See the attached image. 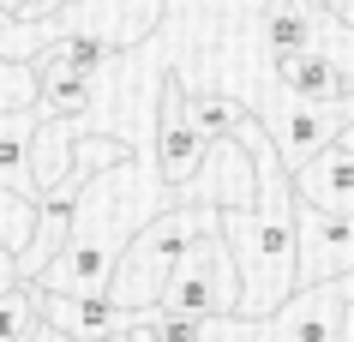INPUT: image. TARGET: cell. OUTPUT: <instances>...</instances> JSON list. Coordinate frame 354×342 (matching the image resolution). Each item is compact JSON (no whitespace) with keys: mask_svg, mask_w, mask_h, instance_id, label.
I'll return each mask as SVG.
<instances>
[{"mask_svg":"<svg viewBox=\"0 0 354 342\" xmlns=\"http://www.w3.org/2000/svg\"><path fill=\"white\" fill-rule=\"evenodd\" d=\"M295 6H306V12H336V19L354 24V0H295Z\"/></svg>","mask_w":354,"mask_h":342,"instance_id":"obj_21","label":"cell"},{"mask_svg":"<svg viewBox=\"0 0 354 342\" xmlns=\"http://www.w3.org/2000/svg\"><path fill=\"white\" fill-rule=\"evenodd\" d=\"M73 120H37V138H30V187L55 192L60 180H66V169H73Z\"/></svg>","mask_w":354,"mask_h":342,"instance_id":"obj_13","label":"cell"},{"mask_svg":"<svg viewBox=\"0 0 354 342\" xmlns=\"http://www.w3.org/2000/svg\"><path fill=\"white\" fill-rule=\"evenodd\" d=\"M73 12H84V30H96L114 55H127L138 42H150V30L168 12V0H78Z\"/></svg>","mask_w":354,"mask_h":342,"instance_id":"obj_10","label":"cell"},{"mask_svg":"<svg viewBox=\"0 0 354 342\" xmlns=\"http://www.w3.org/2000/svg\"><path fill=\"white\" fill-rule=\"evenodd\" d=\"M198 12H210V19H228V12H241V0H192Z\"/></svg>","mask_w":354,"mask_h":342,"instance_id":"obj_23","label":"cell"},{"mask_svg":"<svg viewBox=\"0 0 354 342\" xmlns=\"http://www.w3.org/2000/svg\"><path fill=\"white\" fill-rule=\"evenodd\" d=\"M354 276V210H318L295 198V288Z\"/></svg>","mask_w":354,"mask_h":342,"instance_id":"obj_4","label":"cell"},{"mask_svg":"<svg viewBox=\"0 0 354 342\" xmlns=\"http://www.w3.org/2000/svg\"><path fill=\"white\" fill-rule=\"evenodd\" d=\"M19 102H37V73L30 60L0 55V108H19Z\"/></svg>","mask_w":354,"mask_h":342,"instance_id":"obj_18","label":"cell"},{"mask_svg":"<svg viewBox=\"0 0 354 342\" xmlns=\"http://www.w3.org/2000/svg\"><path fill=\"white\" fill-rule=\"evenodd\" d=\"M210 216H216V205H198V198H174V205H162V210H156V216H150V222L127 240V247L114 252L109 301L127 306V312L156 306V294H162V283H168V270H174V258H180V247H187Z\"/></svg>","mask_w":354,"mask_h":342,"instance_id":"obj_1","label":"cell"},{"mask_svg":"<svg viewBox=\"0 0 354 342\" xmlns=\"http://www.w3.org/2000/svg\"><path fill=\"white\" fill-rule=\"evenodd\" d=\"M84 342H132V324H114V330H96V336H84Z\"/></svg>","mask_w":354,"mask_h":342,"instance_id":"obj_24","label":"cell"},{"mask_svg":"<svg viewBox=\"0 0 354 342\" xmlns=\"http://www.w3.org/2000/svg\"><path fill=\"white\" fill-rule=\"evenodd\" d=\"M73 6H78V0H24L19 19H66Z\"/></svg>","mask_w":354,"mask_h":342,"instance_id":"obj_20","label":"cell"},{"mask_svg":"<svg viewBox=\"0 0 354 342\" xmlns=\"http://www.w3.org/2000/svg\"><path fill=\"white\" fill-rule=\"evenodd\" d=\"M30 228H37V192H12V187H0V247L19 258L24 240H30Z\"/></svg>","mask_w":354,"mask_h":342,"instance_id":"obj_17","label":"cell"},{"mask_svg":"<svg viewBox=\"0 0 354 342\" xmlns=\"http://www.w3.org/2000/svg\"><path fill=\"white\" fill-rule=\"evenodd\" d=\"M0 6H6V12H19V6H24V0H0Z\"/></svg>","mask_w":354,"mask_h":342,"instance_id":"obj_26","label":"cell"},{"mask_svg":"<svg viewBox=\"0 0 354 342\" xmlns=\"http://www.w3.org/2000/svg\"><path fill=\"white\" fill-rule=\"evenodd\" d=\"M313 19L318 12H306L295 0H259V37H264V48H270V60L306 48V42H313Z\"/></svg>","mask_w":354,"mask_h":342,"instance_id":"obj_14","label":"cell"},{"mask_svg":"<svg viewBox=\"0 0 354 342\" xmlns=\"http://www.w3.org/2000/svg\"><path fill=\"white\" fill-rule=\"evenodd\" d=\"M12 342H24V336H12Z\"/></svg>","mask_w":354,"mask_h":342,"instance_id":"obj_27","label":"cell"},{"mask_svg":"<svg viewBox=\"0 0 354 342\" xmlns=\"http://www.w3.org/2000/svg\"><path fill=\"white\" fill-rule=\"evenodd\" d=\"M30 73H37V114L42 120H78L91 108L96 78L73 73V66H30Z\"/></svg>","mask_w":354,"mask_h":342,"instance_id":"obj_12","label":"cell"},{"mask_svg":"<svg viewBox=\"0 0 354 342\" xmlns=\"http://www.w3.org/2000/svg\"><path fill=\"white\" fill-rule=\"evenodd\" d=\"M37 102L0 108V187L12 192H37L30 187V138H37Z\"/></svg>","mask_w":354,"mask_h":342,"instance_id":"obj_11","label":"cell"},{"mask_svg":"<svg viewBox=\"0 0 354 342\" xmlns=\"http://www.w3.org/2000/svg\"><path fill=\"white\" fill-rule=\"evenodd\" d=\"M205 138L192 133L187 120V84H180V73H162V108H156V180H162L168 192H180L198 174V162H205Z\"/></svg>","mask_w":354,"mask_h":342,"instance_id":"obj_5","label":"cell"},{"mask_svg":"<svg viewBox=\"0 0 354 342\" xmlns=\"http://www.w3.org/2000/svg\"><path fill=\"white\" fill-rule=\"evenodd\" d=\"M277 84L288 96H300V102H336V96L354 91V66L336 60L330 48L306 42V48H295V55H277Z\"/></svg>","mask_w":354,"mask_h":342,"instance_id":"obj_8","label":"cell"},{"mask_svg":"<svg viewBox=\"0 0 354 342\" xmlns=\"http://www.w3.org/2000/svg\"><path fill=\"white\" fill-rule=\"evenodd\" d=\"M252 192H259V169H252L246 138L234 133V138H216L205 151L198 174L180 187V198H198V205H216V210H241V205H252Z\"/></svg>","mask_w":354,"mask_h":342,"instance_id":"obj_6","label":"cell"},{"mask_svg":"<svg viewBox=\"0 0 354 342\" xmlns=\"http://www.w3.org/2000/svg\"><path fill=\"white\" fill-rule=\"evenodd\" d=\"M348 306H354V276H330V283L295 288L277 312L241 324H246V342H342Z\"/></svg>","mask_w":354,"mask_h":342,"instance_id":"obj_3","label":"cell"},{"mask_svg":"<svg viewBox=\"0 0 354 342\" xmlns=\"http://www.w3.org/2000/svg\"><path fill=\"white\" fill-rule=\"evenodd\" d=\"M24 342H84V336H73L66 324H55V319H48V312H42V319L30 324V330H24Z\"/></svg>","mask_w":354,"mask_h":342,"instance_id":"obj_19","label":"cell"},{"mask_svg":"<svg viewBox=\"0 0 354 342\" xmlns=\"http://www.w3.org/2000/svg\"><path fill=\"white\" fill-rule=\"evenodd\" d=\"M336 138H342V144L354 151V91L342 96V126H336Z\"/></svg>","mask_w":354,"mask_h":342,"instance_id":"obj_22","label":"cell"},{"mask_svg":"<svg viewBox=\"0 0 354 342\" xmlns=\"http://www.w3.org/2000/svg\"><path fill=\"white\" fill-rule=\"evenodd\" d=\"M288 180H295V198L318 210H354V151L342 138H324L306 162L288 169Z\"/></svg>","mask_w":354,"mask_h":342,"instance_id":"obj_7","label":"cell"},{"mask_svg":"<svg viewBox=\"0 0 354 342\" xmlns=\"http://www.w3.org/2000/svg\"><path fill=\"white\" fill-rule=\"evenodd\" d=\"M342 342H354V306H348V324H342Z\"/></svg>","mask_w":354,"mask_h":342,"instance_id":"obj_25","label":"cell"},{"mask_svg":"<svg viewBox=\"0 0 354 342\" xmlns=\"http://www.w3.org/2000/svg\"><path fill=\"white\" fill-rule=\"evenodd\" d=\"M42 319V294H37V283H6L0 288V342H12V336H24L30 324Z\"/></svg>","mask_w":354,"mask_h":342,"instance_id":"obj_16","label":"cell"},{"mask_svg":"<svg viewBox=\"0 0 354 342\" xmlns=\"http://www.w3.org/2000/svg\"><path fill=\"white\" fill-rule=\"evenodd\" d=\"M156 306H174V312H192V319H234V306H241V270H234V252H228L216 216L180 247Z\"/></svg>","mask_w":354,"mask_h":342,"instance_id":"obj_2","label":"cell"},{"mask_svg":"<svg viewBox=\"0 0 354 342\" xmlns=\"http://www.w3.org/2000/svg\"><path fill=\"white\" fill-rule=\"evenodd\" d=\"M259 126L270 133L282 169H295V162H306L324 138H336V126H342V96H336V102H300V96H295L288 120H264V114H259Z\"/></svg>","mask_w":354,"mask_h":342,"instance_id":"obj_9","label":"cell"},{"mask_svg":"<svg viewBox=\"0 0 354 342\" xmlns=\"http://www.w3.org/2000/svg\"><path fill=\"white\" fill-rule=\"evenodd\" d=\"M246 102L241 96H216V91H187V120H192V133L205 138V144H216V138H234L246 126Z\"/></svg>","mask_w":354,"mask_h":342,"instance_id":"obj_15","label":"cell"}]
</instances>
